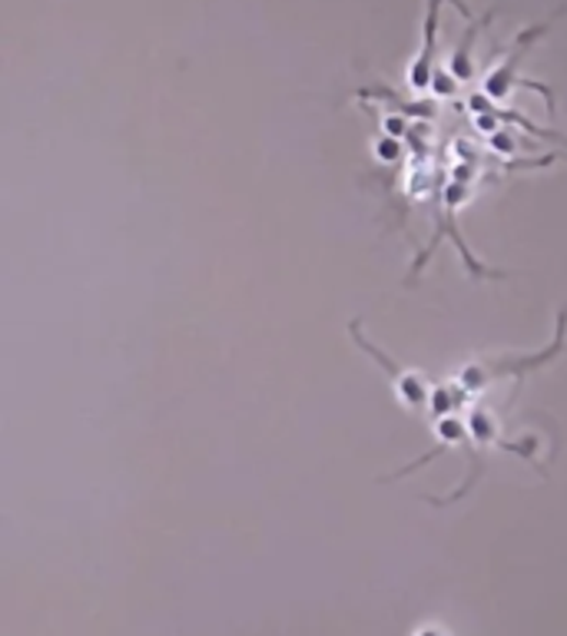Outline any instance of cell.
<instances>
[{"mask_svg": "<svg viewBox=\"0 0 567 636\" xmlns=\"http://www.w3.org/2000/svg\"><path fill=\"white\" fill-rule=\"evenodd\" d=\"M438 4L441 0H428V27H425V47L412 67V86H428V60H431V47H435V31H438Z\"/></svg>", "mask_w": 567, "mask_h": 636, "instance_id": "6da1fadb", "label": "cell"}, {"mask_svg": "<svg viewBox=\"0 0 567 636\" xmlns=\"http://www.w3.org/2000/svg\"><path fill=\"white\" fill-rule=\"evenodd\" d=\"M418 636H444V633H438V629H421Z\"/></svg>", "mask_w": 567, "mask_h": 636, "instance_id": "7a4b0ae2", "label": "cell"}]
</instances>
